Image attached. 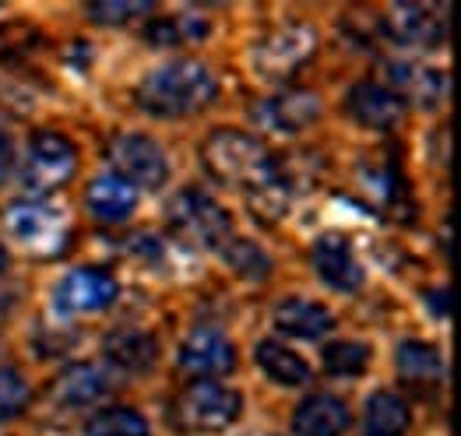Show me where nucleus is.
Returning <instances> with one entry per match:
<instances>
[{"instance_id": "nucleus-1", "label": "nucleus", "mask_w": 461, "mask_h": 436, "mask_svg": "<svg viewBox=\"0 0 461 436\" xmlns=\"http://www.w3.org/2000/svg\"><path fill=\"white\" fill-rule=\"evenodd\" d=\"M201 159H204V169L226 183L232 191H243L247 200L254 208H268L278 204V211L285 208L289 200V183H285V173L275 159L268 145L247 130H236V127H219L208 134L204 148H201Z\"/></svg>"}, {"instance_id": "nucleus-2", "label": "nucleus", "mask_w": 461, "mask_h": 436, "mask_svg": "<svg viewBox=\"0 0 461 436\" xmlns=\"http://www.w3.org/2000/svg\"><path fill=\"white\" fill-rule=\"evenodd\" d=\"M219 95V78L197 60H169L138 85V106L155 120L197 117Z\"/></svg>"}, {"instance_id": "nucleus-3", "label": "nucleus", "mask_w": 461, "mask_h": 436, "mask_svg": "<svg viewBox=\"0 0 461 436\" xmlns=\"http://www.w3.org/2000/svg\"><path fill=\"white\" fill-rule=\"evenodd\" d=\"M176 236L201 250H222L232 239V215L201 187H184L166 208Z\"/></svg>"}, {"instance_id": "nucleus-4", "label": "nucleus", "mask_w": 461, "mask_h": 436, "mask_svg": "<svg viewBox=\"0 0 461 436\" xmlns=\"http://www.w3.org/2000/svg\"><path fill=\"white\" fill-rule=\"evenodd\" d=\"M110 162H113L116 176L123 183H131L134 191L138 187L162 191L169 183V156L152 134H141V130L116 134L113 145H110Z\"/></svg>"}, {"instance_id": "nucleus-5", "label": "nucleus", "mask_w": 461, "mask_h": 436, "mask_svg": "<svg viewBox=\"0 0 461 436\" xmlns=\"http://www.w3.org/2000/svg\"><path fill=\"white\" fill-rule=\"evenodd\" d=\"M77 173V148L57 130H39L29 141V152L22 162V187L32 194H50L57 187H64Z\"/></svg>"}, {"instance_id": "nucleus-6", "label": "nucleus", "mask_w": 461, "mask_h": 436, "mask_svg": "<svg viewBox=\"0 0 461 436\" xmlns=\"http://www.w3.org/2000/svg\"><path fill=\"white\" fill-rule=\"evenodd\" d=\"M377 32L402 49H437L447 40V7L440 4H391L377 18Z\"/></svg>"}, {"instance_id": "nucleus-7", "label": "nucleus", "mask_w": 461, "mask_h": 436, "mask_svg": "<svg viewBox=\"0 0 461 436\" xmlns=\"http://www.w3.org/2000/svg\"><path fill=\"white\" fill-rule=\"evenodd\" d=\"M243 412V395L222 380H201L180 395V423L194 433H222Z\"/></svg>"}, {"instance_id": "nucleus-8", "label": "nucleus", "mask_w": 461, "mask_h": 436, "mask_svg": "<svg viewBox=\"0 0 461 436\" xmlns=\"http://www.w3.org/2000/svg\"><path fill=\"white\" fill-rule=\"evenodd\" d=\"M116 296H120V285L106 268H75L53 289V314L60 320L88 317L113 307Z\"/></svg>"}, {"instance_id": "nucleus-9", "label": "nucleus", "mask_w": 461, "mask_h": 436, "mask_svg": "<svg viewBox=\"0 0 461 436\" xmlns=\"http://www.w3.org/2000/svg\"><path fill=\"white\" fill-rule=\"evenodd\" d=\"M313 32L310 25H282L254 46V71L265 81H289L313 57Z\"/></svg>"}, {"instance_id": "nucleus-10", "label": "nucleus", "mask_w": 461, "mask_h": 436, "mask_svg": "<svg viewBox=\"0 0 461 436\" xmlns=\"http://www.w3.org/2000/svg\"><path fill=\"white\" fill-rule=\"evenodd\" d=\"M310 264H313V275L321 278V285H328L331 292L356 296L366 285V268H363L356 246L339 233H324L313 239Z\"/></svg>"}, {"instance_id": "nucleus-11", "label": "nucleus", "mask_w": 461, "mask_h": 436, "mask_svg": "<svg viewBox=\"0 0 461 436\" xmlns=\"http://www.w3.org/2000/svg\"><path fill=\"white\" fill-rule=\"evenodd\" d=\"M176 366L194 384L201 380H222L236 369V349L219 327H194L180 345Z\"/></svg>"}, {"instance_id": "nucleus-12", "label": "nucleus", "mask_w": 461, "mask_h": 436, "mask_svg": "<svg viewBox=\"0 0 461 436\" xmlns=\"http://www.w3.org/2000/svg\"><path fill=\"white\" fill-rule=\"evenodd\" d=\"M321 117V99L307 88H285L254 102V123L271 134H300Z\"/></svg>"}, {"instance_id": "nucleus-13", "label": "nucleus", "mask_w": 461, "mask_h": 436, "mask_svg": "<svg viewBox=\"0 0 461 436\" xmlns=\"http://www.w3.org/2000/svg\"><path fill=\"white\" fill-rule=\"evenodd\" d=\"M158 338L145 327H113L103 338L106 369H116L123 377H149L158 362Z\"/></svg>"}, {"instance_id": "nucleus-14", "label": "nucleus", "mask_w": 461, "mask_h": 436, "mask_svg": "<svg viewBox=\"0 0 461 436\" xmlns=\"http://www.w3.org/2000/svg\"><path fill=\"white\" fill-rule=\"evenodd\" d=\"M346 113L366 130H391L405 117V102L384 81H356L346 92Z\"/></svg>"}, {"instance_id": "nucleus-15", "label": "nucleus", "mask_w": 461, "mask_h": 436, "mask_svg": "<svg viewBox=\"0 0 461 436\" xmlns=\"http://www.w3.org/2000/svg\"><path fill=\"white\" fill-rule=\"evenodd\" d=\"M387 88L409 106H423V110H433L440 106V99L447 95V75L429 67V64H420V60H394L387 64Z\"/></svg>"}, {"instance_id": "nucleus-16", "label": "nucleus", "mask_w": 461, "mask_h": 436, "mask_svg": "<svg viewBox=\"0 0 461 436\" xmlns=\"http://www.w3.org/2000/svg\"><path fill=\"white\" fill-rule=\"evenodd\" d=\"M271 324L278 334L296 338V342H321L335 331V314L317 303V299H303V296H285L282 303H275Z\"/></svg>"}, {"instance_id": "nucleus-17", "label": "nucleus", "mask_w": 461, "mask_h": 436, "mask_svg": "<svg viewBox=\"0 0 461 436\" xmlns=\"http://www.w3.org/2000/svg\"><path fill=\"white\" fill-rule=\"evenodd\" d=\"M7 229L25 246L50 250V246H57L64 239V218L46 200H18V204L7 208Z\"/></svg>"}, {"instance_id": "nucleus-18", "label": "nucleus", "mask_w": 461, "mask_h": 436, "mask_svg": "<svg viewBox=\"0 0 461 436\" xmlns=\"http://www.w3.org/2000/svg\"><path fill=\"white\" fill-rule=\"evenodd\" d=\"M110 387H113V380H110L106 366L71 362L60 369V377L53 384V397L60 408H92V405H99V397L110 395Z\"/></svg>"}, {"instance_id": "nucleus-19", "label": "nucleus", "mask_w": 461, "mask_h": 436, "mask_svg": "<svg viewBox=\"0 0 461 436\" xmlns=\"http://www.w3.org/2000/svg\"><path fill=\"white\" fill-rule=\"evenodd\" d=\"M352 426L346 401L335 395H307L293 408L296 436H346Z\"/></svg>"}, {"instance_id": "nucleus-20", "label": "nucleus", "mask_w": 461, "mask_h": 436, "mask_svg": "<svg viewBox=\"0 0 461 436\" xmlns=\"http://www.w3.org/2000/svg\"><path fill=\"white\" fill-rule=\"evenodd\" d=\"M254 362H258V369L268 377L271 384H278V387H303V384H310V377H313L307 359L300 356L293 345L278 342V338H261L258 349H254Z\"/></svg>"}, {"instance_id": "nucleus-21", "label": "nucleus", "mask_w": 461, "mask_h": 436, "mask_svg": "<svg viewBox=\"0 0 461 436\" xmlns=\"http://www.w3.org/2000/svg\"><path fill=\"white\" fill-rule=\"evenodd\" d=\"M85 204H88V215L99 222H127L138 208V191L123 183L116 173H103L88 183Z\"/></svg>"}, {"instance_id": "nucleus-22", "label": "nucleus", "mask_w": 461, "mask_h": 436, "mask_svg": "<svg viewBox=\"0 0 461 436\" xmlns=\"http://www.w3.org/2000/svg\"><path fill=\"white\" fill-rule=\"evenodd\" d=\"M412 426V408L398 391H374L363 405V436H405Z\"/></svg>"}, {"instance_id": "nucleus-23", "label": "nucleus", "mask_w": 461, "mask_h": 436, "mask_svg": "<svg viewBox=\"0 0 461 436\" xmlns=\"http://www.w3.org/2000/svg\"><path fill=\"white\" fill-rule=\"evenodd\" d=\"M394 366H398V377L405 384H437V380H444V356L429 342L405 338L394 349Z\"/></svg>"}, {"instance_id": "nucleus-24", "label": "nucleus", "mask_w": 461, "mask_h": 436, "mask_svg": "<svg viewBox=\"0 0 461 436\" xmlns=\"http://www.w3.org/2000/svg\"><path fill=\"white\" fill-rule=\"evenodd\" d=\"M208 32H212L208 18H201L197 11H176V14L152 18L145 29V40L152 46H191L204 40Z\"/></svg>"}, {"instance_id": "nucleus-25", "label": "nucleus", "mask_w": 461, "mask_h": 436, "mask_svg": "<svg viewBox=\"0 0 461 436\" xmlns=\"http://www.w3.org/2000/svg\"><path fill=\"white\" fill-rule=\"evenodd\" d=\"M321 362H324V373H328V377L356 380V377H363L366 366H370V345L359 342V338H335V342L324 345Z\"/></svg>"}, {"instance_id": "nucleus-26", "label": "nucleus", "mask_w": 461, "mask_h": 436, "mask_svg": "<svg viewBox=\"0 0 461 436\" xmlns=\"http://www.w3.org/2000/svg\"><path fill=\"white\" fill-rule=\"evenodd\" d=\"M85 436H152V426L138 408L110 405V408H99L88 415Z\"/></svg>"}, {"instance_id": "nucleus-27", "label": "nucleus", "mask_w": 461, "mask_h": 436, "mask_svg": "<svg viewBox=\"0 0 461 436\" xmlns=\"http://www.w3.org/2000/svg\"><path fill=\"white\" fill-rule=\"evenodd\" d=\"M219 254L226 257V264H230L232 271H236L240 278H247V281H261V278L271 275V257L254 243V239L232 236Z\"/></svg>"}, {"instance_id": "nucleus-28", "label": "nucleus", "mask_w": 461, "mask_h": 436, "mask_svg": "<svg viewBox=\"0 0 461 436\" xmlns=\"http://www.w3.org/2000/svg\"><path fill=\"white\" fill-rule=\"evenodd\" d=\"M155 4L152 0H99V4H88V18L99 22V25H131V22H141V18H152Z\"/></svg>"}, {"instance_id": "nucleus-29", "label": "nucleus", "mask_w": 461, "mask_h": 436, "mask_svg": "<svg viewBox=\"0 0 461 436\" xmlns=\"http://www.w3.org/2000/svg\"><path fill=\"white\" fill-rule=\"evenodd\" d=\"M29 401H32V387H29V380H25L18 369L0 366V423L18 419V415L29 408Z\"/></svg>"}, {"instance_id": "nucleus-30", "label": "nucleus", "mask_w": 461, "mask_h": 436, "mask_svg": "<svg viewBox=\"0 0 461 436\" xmlns=\"http://www.w3.org/2000/svg\"><path fill=\"white\" fill-rule=\"evenodd\" d=\"M11 173H14V141H11V134L0 127V187L11 180Z\"/></svg>"}, {"instance_id": "nucleus-31", "label": "nucleus", "mask_w": 461, "mask_h": 436, "mask_svg": "<svg viewBox=\"0 0 461 436\" xmlns=\"http://www.w3.org/2000/svg\"><path fill=\"white\" fill-rule=\"evenodd\" d=\"M426 307H429V317H433V320L447 317V285L429 289V292H426Z\"/></svg>"}, {"instance_id": "nucleus-32", "label": "nucleus", "mask_w": 461, "mask_h": 436, "mask_svg": "<svg viewBox=\"0 0 461 436\" xmlns=\"http://www.w3.org/2000/svg\"><path fill=\"white\" fill-rule=\"evenodd\" d=\"M7 268V250H4V243H0V271Z\"/></svg>"}]
</instances>
